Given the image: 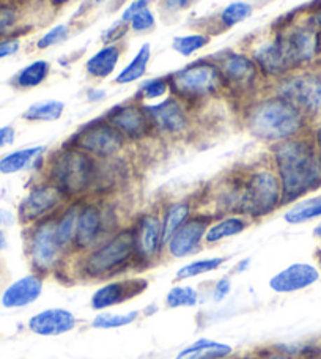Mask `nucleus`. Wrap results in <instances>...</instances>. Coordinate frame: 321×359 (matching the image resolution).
Returning a JSON list of instances; mask_svg holds the SVG:
<instances>
[{
  "label": "nucleus",
  "instance_id": "nucleus-1",
  "mask_svg": "<svg viewBox=\"0 0 321 359\" xmlns=\"http://www.w3.org/2000/svg\"><path fill=\"white\" fill-rule=\"evenodd\" d=\"M269 163L282 186V205L321 188V156L310 133L269 145Z\"/></svg>",
  "mask_w": 321,
  "mask_h": 359
},
{
  "label": "nucleus",
  "instance_id": "nucleus-2",
  "mask_svg": "<svg viewBox=\"0 0 321 359\" xmlns=\"http://www.w3.org/2000/svg\"><path fill=\"white\" fill-rule=\"evenodd\" d=\"M241 121L254 139L273 145L307 134L310 118L292 102L269 92L243 102Z\"/></svg>",
  "mask_w": 321,
  "mask_h": 359
},
{
  "label": "nucleus",
  "instance_id": "nucleus-3",
  "mask_svg": "<svg viewBox=\"0 0 321 359\" xmlns=\"http://www.w3.org/2000/svg\"><path fill=\"white\" fill-rule=\"evenodd\" d=\"M68 266L79 280L88 282L111 280L131 269H137L131 227H121L98 246L76 255Z\"/></svg>",
  "mask_w": 321,
  "mask_h": 359
},
{
  "label": "nucleus",
  "instance_id": "nucleus-4",
  "mask_svg": "<svg viewBox=\"0 0 321 359\" xmlns=\"http://www.w3.org/2000/svg\"><path fill=\"white\" fill-rule=\"evenodd\" d=\"M98 159L76 147L63 144L43 165V178L53 183L69 202L92 197Z\"/></svg>",
  "mask_w": 321,
  "mask_h": 359
},
{
  "label": "nucleus",
  "instance_id": "nucleus-5",
  "mask_svg": "<svg viewBox=\"0 0 321 359\" xmlns=\"http://www.w3.org/2000/svg\"><path fill=\"white\" fill-rule=\"evenodd\" d=\"M238 178V215L250 222L265 219L282 205V186L271 163L257 164L236 174Z\"/></svg>",
  "mask_w": 321,
  "mask_h": 359
},
{
  "label": "nucleus",
  "instance_id": "nucleus-6",
  "mask_svg": "<svg viewBox=\"0 0 321 359\" xmlns=\"http://www.w3.org/2000/svg\"><path fill=\"white\" fill-rule=\"evenodd\" d=\"M170 93L189 107L227 93L226 82L214 60H197L167 76Z\"/></svg>",
  "mask_w": 321,
  "mask_h": 359
},
{
  "label": "nucleus",
  "instance_id": "nucleus-7",
  "mask_svg": "<svg viewBox=\"0 0 321 359\" xmlns=\"http://www.w3.org/2000/svg\"><path fill=\"white\" fill-rule=\"evenodd\" d=\"M55 216L32 224L24 230L25 257L34 273L49 278L67 273L71 259L63 252L55 238Z\"/></svg>",
  "mask_w": 321,
  "mask_h": 359
},
{
  "label": "nucleus",
  "instance_id": "nucleus-8",
  "mask_svg": "<svg viewBox=\"0 0 321 359\" xmlns=\"http://www.w3.org/2000/svg\"><path fill=\"white\" fill-rule=\"evenodd\" d=\"M213 60L221 69L227 93L232 95L233 98L246 102L260 95L263 78L259 67L255 65L254 59L249 54L228 49L217 54Z\"/></svg>",
  "mask_w": 321,
  "mask_h": 359
},
{
  "label": "nucleus",
  "instance_id": "nucleus-9",
  "mask_svg": "<svg viewBox=\"0 0 321 359\" xmlns=\"http://www.w3.org/2000/svg\"><path fill=\"white\" fill-rule=\"evenodd\" d=\"M290 72L310 69L321 55V32L312 21L293 24L274 35Z\"/></svg>",
  "mask_w": 321,
  "mask_h": 359
},
{
  "label": "nucleus",
  "instance_id": "nucleus-10",
  "mask_svg": "<svg viewBox=\"0 0 321 359\" xmlns=\"http://www.w3.org/2000/svg\"><path fill=\"white\" fill-rule=\"evenodd\" d=\"M67 144L86 151L98 161L121 156L130 145L117 128L102 117L83 125Z\"/></svg>",
  "mask_w": 321,
  "mask_h": 359
},
{
  "label": "nucleus",
  "instance_id": "nucleus-11",
  "mask_svg": "<svg viewBox=\"0 0 321 359\" xmlns=\"http://www.w3.org/2000/svg\"><path fill=\"white\" fill-rule=\"evenodd\" d=\"M269 92L292 102L310 118L321 107V74L312 69H296L274 81Z\"/></svg>",
  "mask_w": 321,
  "mask_h": 359
},
{
  "label": "nucleus",
  "instance_id": "nucleus-12",
  "mask_svg": "<svg viewBox=\"0 0 321 359\" xmlns=\"http://www.w3.org/2000/svg\"><path fill=\"white\" fill-rule=\"evenodd\" d=\"M146 112L155 128L156 137L170 140L188 137L194 121H192L191 107L173 95L165 96L160 101L145 104Z\"/></svg>",
  "mask_w": 321,
  "mask_h": 359
},
{
  "label": "nucleus",
  "instance_id": "nucleus-13",
  "mask_svg": "<svg viewBox=\"0 0 321 359\" xmlns=\"http://www.w3.org/2000/svg\"><path fill=\"white\" fill-rule=\"evenodd\" d=\"M131 232L136 251L137 269H146L156 265L164 257L163 227H160V211L149 210L137 215L131 222Z\"/></svg>",
  "mask_w": 321,
  "mask_h": 359
},
{
  "label": "nucleus",
  "instance_id": "nucleus-14",
  "mask_svg": "<svg viewBox=\"0 0 321 359\" xmlns=\"http://www.w3.org/2000/svg\"><path fill=\"white\" fill-rule=\"evenodd\" d=\"M68 202L67 196L59 188H55L48 180L41 178L38 183L32 184V188L19 203L18 221L24 227H29L46 217L59 215Z\"/></svg>",
  "mask_w": 321,
  "mask_h": 359
},
{
  "label": "nucleus",
  "instance_id": "nucleus-15",
  "mask_svg": "<svg viewBox=\"0 0 321 359\" xmlns=\"http://www.w3.org/2000/svg\"><path fill=\"white\" fill-rule=\"evenodd\" d=\"M104 118L123 134L128 144H142L145 140L156 137L145 104L134 100L112 107L111 111H107Z\"/></svg>",
  "mask_w": 321,
  "mask_h": 359
},
{
  "label": "nucleus",
  "instance_id": "nucleus-16",
  "mask_svg": "<svg viewBox=\"0 0 321 359\" xmlns=\"http://www.w3.org/2000/svg\"><path fill=\"white\" fill-rule=\"evenodd\" d=\"M214 219L216 217L211 213L192 215L165 243L164 255H169L170 259H186L200 251L205 243V233Z\"/></svg>",
  "mask_w": 321,
  "mask_h": 359
},
{
  "label": "nucleus",
  "instance_id": "nucleus-17",
  "mask_svg": "<svg viewBox=\"0 0 321 359\" xmlns=\"http://www.w3.org/2000/svg\"><path fill=\"white\" fill-rule=\"evenodd\" d=\"M146 288H149V280L140 278V276L111 279L92 294L90 306L93 311H104L109 307H115L139 298L140 294L146 292Z\"/></svg>",
  "mask_w": 321,
  "mask_h": 359
},
{
  "label": "nucleus",
  "instance_id": "nucleus-18",
  "mask_svg": "<svg viewBox=\"0 0 321 359\" xmlns=\"http://www.w3.org/2000/svg\"><path fill=\"white\" fill-rule=\"evenodd\" d=\"M78 323V317L71 311L63 307H50L30 317L27 326L36 336L55 337L76 330Z\"/></svg>",
  "mask_w": 321,
  "mask_h": 359
},
{
  "label": "nucleus",
  "instance_id": "nucleus-19",
  "mask_svg": "<svg viewBox=\"0 0 321 359\" xmlns=\"http://www.w3.org/2000/svg\"><path fill=\"white\" fill-rule=\"evenodd\" d=\"M44 280H46L44 276L32 271L30 274L22 276L18 280L11 282L4 290L2 298H0L2 306L5 309H19V307H25L35 303L41 297Z\"/></svg>",
  "mask_w": 321,
  "mask_h": 359
},
{
  "label": "nucleus",
  "instance_id": "nucleus-20",
  "mask_svg": "<svg viewBox=\"0 0 321 359\" xmlns=\"http://www.w3.org/2000/svg\"><path fill=\"white\" fill-rule=\"evenodd\" d=\"M320 271L310 264H293L269 279V288L275 293H293L315 284Z\"/></svg>",
  "mask_w": 321,
  "mask_h": 359
},
{
  "label": "nucleus",
  "instance_id": "nucleus-21",
  "mask_svg": "<svg viewBox=\"0 0 321 359\" xmlns=\"http://www.w3.org/2000/svg\"><path fill=\"white\" fill-rule=\"evenodd\" d=\"M250 57L254 59L255 65L259 67L263 79L274 82L284 78L288 73H292L275 36L271 38V40H265L259 46L254 48Z\"/></svg>",
  "mask_w": 321,
  "mask_h": 359
},
{
  "label": "nucleus",
  "instance_id": "nucleus-22",
  "mask_svg": "<svg viewBox=\"0 0 321 359\" xmlns=\"http://www.w3.org/2000/svg\"><path fill=\"white\" fill-rule=\"evenodd\" d=\"M82 201L68 202L65 207L60 210V213L55 217V238L59 246L63 249L69 259L74 257L73 245L76 226H78V215Z\"/></svg>",
  "mask_w": 321,
  "mask_h": 359
},
{
  "label": "nucleus",
  "instance_id": "nucleus-23",
  "mask_svg": "<svg viewBox=\"0 0 321 359\" xmlns=\"http://www.w3.org/2000/svg\"><path fill=\"white\" fill-rule=\"evenodd\" d=\"M194 215V202L191 198H179L167 203L160 208V227H163V241L172 238V235L183 226V224Z\"/></svg>",
  "mask_w": 321,
  "mask_h": 359
},
{
  "label": "nucleus",
  "instance_id": "nucleus-24",
  "mask_svg": "<svg viewBox=\"0 0 321 359\" xmlns=\"http://www.w3.org/2000/svg\"><path fill=\"white\" fill-rule=\"evenodd\" d=\"M249 227L250 221L241 215H227L216 217V219L210 224L207 233H205V245L214 246L224 240L241 235L243 232H246Z\"/></svg>",
  "mask_w": 321,
  "mask_h": 359
},
{
  "label": "nucleus",
  "instance_id": "nucleus-25",
  "mask_svg": "<svg viewBox=\"0 0 321 359\" xmlns=\"http://www.w3.org/2000/svg\"><path fill=\"white\" fill-rule=\"evenodd\" d=\"M121 59L118 44H104L86 62V72L93 79H107L115 73Z\"/></svg>",
  "mask_w": 321,
  "mask_h": 359
},
{
  "label": "nucleus",
  "instance_id": "nucleus-26",
  "mask_svg": "<svg viewBox=\"0 0 321 359\" xmlns=\"http://www.w3.org/2000/svg\"><path fill=\"white\" fill-rule=\"evenodd\" d=\"M46 150L48 149L44 145H35L8 153V155L0 158V174L13 175L34 168L36 161H41Z\"/></svg>",
  "mask_w": 321,
  "mask_h": 359
},
{
  "label": "nucleus",
  "instance_id": "nucleus-27",
  "mask_svg": "<svg viewBox=\"0 0 321 359\" xmlns=\"http://www.w3.org/2000/svg\"><path fill=\"white\" fill-rule=\"evenodd\" d=\"M233 347L213 339H198L177 355V359H227L233 356Z\"/></svg>",
  "mask_w": 321,
  "mask_h": 359
},
{
  "label": "nucleus",
  "instance_id": "nucleus-28",
  "mask_svg": "<svg viewBox=\"0 0 321 359\" xmlns=\"http://www.w3.org/2000/svg\"><path fill=\"white\" fill-rule=\"evenodd\" d=\"M151 60V44L144 43L137 54L132 57V60L121 69V72L115 76V84L118 86H128L132 82L140 81L146 74V68Z\"/></svg>",
  "mask_w": 321,
  "mask_h": 359
},
{
  "label": "nucleus",
  "instance_id": "nucleus-29",
  "mask_svg": "<svg viewBox=\"0 0 321 359\" xmlns=\"http://www.w3.org/2000/svg\"><path fill=\"white\" fill-rule=\"evenodd\" d=\"M318 217H321V196L294 202L284 215L285 222L292 224V226L318 219Z\"/></svg>",
  "mask_w": 321,
  "mask_h": 359
},
{
  "label": "nucleus",
  "instance_id": "nucleus-30",
  "mask_svg": "<svg viewBox=\"0 0 321 359\" xmlns=\"http://www.w3.org/2000/svg\"><path fill=\"white\" fill-rule=\"evenodd\" d=\"M49 74L50 63L48 60H35L29 63L27 67H24L21 72L15 76L13 84L19 90H30L41 86L43 82L49 78Z\"/></svg>",
  "mask_w": 321,
  "mask_h": 359
},
{
  "label": "nucleus",
  "instance_id": "nucleus-31",
  "mask_svg": "<svg viewBox=\"0 0 321 359\" xmlns=\"http://www.w3.org/2000/svg\"><path fill=\"white\" fill-rule=\"evenodd\" d=\"M65 112V102L59 100H44L34 102L25 109L22 118L27 121H57Z\"/></svg>",
  "mask_w": 321,
  "mask_h": 359
},
{
  "label": "nucleus",
  "instance_id": "nucleus-32",
  "mask_svg": "<svg viewBox=\"0 0 321 359\" xmlns=\"http://www.w3.org/2000/svg\"><path fill=\"white\" fill-rule=\"evenodd\" d=\"M227 257H208L189 262V264L178 268V271L175 273V280H188L198 278V276L217 271L221 266L227 264Z\"/></svg>",
  "mask_w": 321,
  "mask_h": 359
},
{
  "label": "nucleus",
  "instance_id": "nucleus-33",
  "mask_svg": "<svg viewBox=\"0 0 321 359\" xmlns=\"http://www.w3.org/2000/svg\"><path fill=\"white\" fill-rule=\"evenodd\" d=\"M169 92L170 84L167 76H163V78H153L139 86L136 95H134V101L140 102V104H150L151 101H160V98H165Z\"/></svg>",
  "mask_w": 321,
  "mask_h": 359
},
{
  "label": "nucleus",
  "instance_id": "nucleus-34",
  "mask_svg": "<svg viewBox=\"0 0 321 359\" xmlns=\"http://www.w3.org/2000/svg\"><path fill=\"white\" fill-rule=\"evenodd\" d=\"M197 288L192 285H173L165 294L164 304L169 309H178V307H194L198 303Z\"/></svg>",
  "mask_w": 321,
  "mask_h": 359
},
{
  "label": "nucleus",
  "instance_id": "nucleus-35",
  "mask_svg": "<svg viewBox=\"0 0 321 359\" xmlns=\"http://www.w3.org/2000/svg\"><path fill=\"white\" fill-rule=\"evenodd\" d=\"M139 311H131L126 313H115V312H101L92 320V326L96 330H117L123 326L132 325L139 318Z\"/></svg>",
  "mask_w": 321,
  "mask_h": 359
},
{
  "label": "nucleus",
  "instance_id": "nucleus-36",
  "mask_svg": "<svg viewBox=\"0 0 321 359\" xmlns=\"http://www.w3.org/2000/svg\"><path fill=\"white\" fill-rule=\"evenodd\" d=\"M211 41V36L205 34H188L175 36L172 41V49L183 57L194 55L198 50L207 48Z\"/></svg>",
  "mask_w": 321,
  "mask_h": 359
},
{
  "label": "nucleus",
  "instance_id": "nucleus-37",
  "mask_svg": "<svg viewBox=\"0 0 321 359\" xmlns=\"http://www.w3.org/2000/svg\"><path fill=\"white\" fill-rule=\"evenodd\" d=\"M252 5L247 2H232L219 13V24L224 29H232L252 16Z\"/></svg>",
  "mask_w": 321,
  "mask_h": 359
},
{
  "label": "nucleus",
  "instance_id": "nucleus-38",
  "mask_svg": "<svg viewBox=\"0 0 321 359\" xmlns=\"http://www.w3.org/2000/svg\"><path fill=\"white\" fill-rule=\"evenodd\" d=\"M18 10L15 5L8 2H0V40L2 38L15 36V29L18 27Z\"/></svg>",
  "mask_w": 321,
  "mask_h": 359
},
{
  "label": "nucleus",
  "instance_id": "nucleus-39",
  "mask_svg": "<svg viewBox=\"0 0 321 359\" xmlns=\"http://www.w3.org/2000/svg\"><path fill=\"white\" fill-rule=\"evenodd\" d=\"M69 36V25L68 24H57L53 29H49L46 34L38 38L36 48L38 49H49L57 46L67 40Z\"/></svg>",
  "mask_w": 321,
  "mask_h": 359
},
{
  "label": "nucleus",
  "instance_id": "nucleus-40",
  "mask_svg": "<svg viewBox=\"0 0 321 359\" xmlns=\"http://www.w3.org/2000/svg\"><path fill=\"white\" fill-rule=\"evenodd\" d=\"M128 25H130V30L136 32V34H146V32L155 29L156 18H155V15H153V11L149 6V8H145L140 13H137V15L134 16L130 22H128Z\"/></svg>",
  "mask_w": 321,
  "mask_h": 359
},
{
  "label": "nucleus",
  "instance_id": "nucleus-41",
  "mask_svg": "<svg viewBox=\"0 0 321 359\" xmlns=\"http://www.w3.org/2000/svg\"><path fill=\"white\" fill-rule=\"evenodd\" d=\"M130 30V25L126 22L120 21V22H115L112 27H109L104 34H102V43L104 44H117V41L120 38H123L126 35V32Z\"/></svg>",
  "mask_w": 321,
  "mask_h": 359
},
{
  "label": "nucleus",
  "instance_id": "nucleus-42",
  "mask_svg": "<svg viewBox=\"0 0 321 359\" xmlns=\"http://www.w3.org/2000/svg\"><path fill=\"white\" fill-rule=\"evenodd\" d=\"M19 48H21V40H19L18 36L2 38V40H0V60L15 55Z\"/></svg>",
  "mask_w": 321,
  "mask_h": 359
},
{
  "label": "nucleus",
  "instance_id": "nucleus-43",
  "mask_svg": "<svg viewBox=\"0 0 321 359\" xmlns=\"http://www.w3.org/2000/svg\"><path fill=\"white\" fill-rule=\"evenodd\" d=\"M230 290H232V279H230L228 276H224V278H221L214 284V288H213L214 303H221V301L226 299L228 297Z\"/></svg>",
  "mask_w": 321,
  "mask_h": 359
},
{
  "label": "nucleus",
  "instance_id": "nucleus-44",
  "mask_svg": "<svg viewBox=\"0 0 321 359\" xmlns=\"http://www.w3.org/2000/svg\"><path fill=\"white\" fill-rule=\"evenodd\" d=\"M149 6H150V0H132V2L123 10V13H121V21L128 24L134 16L137 15V13L149 8Z\"/></svg>",
  "mask_w": 321,
  "mask_h": 359
},
{
  "label": "nucleus",
  "instance_id": "nucleus-45",
  "mask_svg": "<svg viewBox=\"0 0 321 359\" xmlns=\"http://www.w3.org/2000/svg\"><path fill=\"white\" fill-rule=\"evenodd\" d=\"M257 355H259V359H301L294 355L290 353H285V351H282L278 347H269V348H261L257 351Z\"/></svg>",
  "mask_w": 321,
  "mask_h": 359
},
{
  "label": "nucleus",
  "instance_id": "nucleus-46",
  "mask_svg": "<svg viewBox=\"0 0 321 359\" xmlns=\"http://www.w3.org/2000/svg\"><path fill=\"white\" fill-rule=\"evenodd\" d=\"M16 139V130L11 125L0 128V149L11 145Z\"/></svg>",
  "mask_w": 321,
  "mask_h": 359
},
{
  "label": "nucleus",
  "instance_id": "nucleus-47",
  "mask_svg": "<svg viewBox=\"0 0 321 359\" xmlns=\"http://www.w3.org/2000/svg\"><path fill=\"white\" fill-rule=\"evenodd\" d=\"M192 4V0H163L160 5H163V8L169 13H178L184 8H188V6Z\"/></svg>",
  "mask_w": 321,
  "mask_h": 359
},
{
  "label": "nucleus",
  "instance_id": "nucleus-48",
  "mask_svg": "<svg viewBox=\"0 0 321 359\" xmlns=\"http://www.w3.org/2000/svg\"><path fill=\"white\" fill-rule=\"evenodd\" d=\"M106 96H107V92H106L104 88L93 87V88H90L88 92H87V101L88 102H98V101L106 100Z\"/></svg>",
  "mask_w": 321,
  "mask_h": 359
},
{
  "label": "nucleus",
  "instance_id": "nucleus-49",
  "mask_svg": "<svg viewBox=\"0 0 321 359\" xmlns=\"http://www.w3.org/2000/svg\"><path fill=\"white\" fill-rule=\"evenodd\" d=\"M13 221H15V217H13L10 211L0 208V227L10 226V224H13Z\"/></svg>",
  "mask_w": 321,
  "mask_h": 359
},
{
  "label": "nucleus",
  "instance_id": "nucleus-50",
  "mask_svg": "<svg viewBox=\"0 0 321 359\" xmlns=\"http://www.w3.org/2000/svg\"><path fill=\"white\" fill-rule=\"evenodd\" d=\"M249 266H250V259L249 257H246V259H241L238 264L235 265V268H233V273H244V271H247L249 269Z\"/></svg>",
  "mask_w": 321,
  "mask_h": 359
},
{
  "label": "nucleus",
  "instance_id": "nucleus-51",
  "mask_svg": "<svg viewBox=\"0 0 321 359\" xmlns=\"http://www.w3.org/2000/svg\"><path fill=\"white\" fill-rule=\"evenodd\" d=\"M310 136H312V139H313V144H315L317 150H318L320 156H321V125L317 128L315 131L310 133Z\"/></svg>",
  "mask_w": 321,
  "mask_h": 359
},
{
  "label": "nucleus",
  "instance_id": "nucleus-52",
  "mask_svg": "<svg viewBox=\"0 0 321 359\" xmlns=\"http://www.w3.org/2000/svg\"><path fill=\"white\" fill-rule=\"evenodd\" d=\"M312 22L317 25L318 30L321 32V5H318V8L315 10V13H313L312 16Z\"/></svg>",
  "mask_w": 321,
  "mask_h": 359
},
{
  "label": "nucleus",
  "instance_id": "nucleus-53",
  "mask_svg": "<svg viewBox=\"0 0 321 359\" xmlns=\"http://www.w3.org/2000/svg\"><path fill=\"white\" fill-rule=\"evenodd\" d=\"M69 2H73V0H49V4L55 6V8H60V6H65Z\"/></svg>",
  "mask_w": 321,
  "mask_h": 359
},
{
  "label": "nucleus",
  "instance_id": "nucleus-54",
  "mask_svg": "<svg viewBox=\"0 0 321 359\" xmlns=\"http://www.w3.org/2000/svg\"><path fill=\"white\" fill-rule=\"evenodd\" d=\"M227 359H259V355L255 353H247V355H240V356H230Z\"/></svg>",
  "mask_w": 321,
  "mask_h": 359
},
{
  "label": "nucleus",
  "instance_id": "nucleus-55",
  "mask_svg": "<svg viewBox=\"0 0 321 359\" xmlns=\"http://www.w3.org/2000/svg\"><path fill=\"white\" fill-rule=\"evenodd\" d=\"M313 235H315L317 238L321 241V222L318 224V226H317L315 229H313Z\"/></svg>",
  "mask_w": 321,
  "mask_h": 359
},
{
  "label": "nucleus",
  "instance_id": "nucleus-56",
  "mask_svg": "<svg viewBox=\"0 0 321 359\" xmlns=\"http://www.w3.org/2000/svg\"><path fill=\"white\" fill-rule=\"evenodd\" d=\"M102 2H106V0H93L95 5H100V4H102Z\"/></svg>",
  "mask_w": 321,
  "mask_h": 359
},
{
  "label": "nucleus",
  "instance_id": "nucleus-57",
  "mask_svg": "<svg viewBox=\"0 0 321 359\" xmlns=\"http://www.w3.org/2000/svg\"><path fill=\"white\" fill-rule=\"evenodd\" d=\"M320 359H321V358H320Z\"/></svg>",
  "mask_w": 321,
  "mask_h": 359
}]
</instances>
